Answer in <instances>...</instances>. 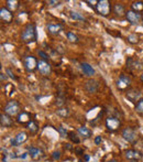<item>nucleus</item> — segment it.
Instances as JSON below:
<instances>
[{
    "instance_id": "33",
    "label": "nucleus",
    "mask_w": 143,
    "mask_h": 162,
    "mask_svg": "<svg viewBox=\"0 0 143 162\" xmlns=\"http://www.w3.org/2000/svg\"><path fill=\"white\" fill-rule=\"evenodd\" d=\"M57 131L60 132V135H61V137H66V136H68V134L69 132L66 130V129H64V128H62V127H57Z\"/></svg>"
},
{
    "instance_id": "8",
    "label": "nucleus",
    "mask_w": 143,
    "mask_h": 162,
    "mask_svg": "<svg viewBox=\"0 0 143 162\" xmlns=\"http://www.w3.org/2000/svg\"><path fill=\"white\" fill-rule=\"evenodd\" d=\"M38 71L40 72V74L43 75V76H48L52 72V66L48 61L40 60L38 63Z\"/></svg>"
},
{
    "instance_id": "18",
    "label": "nucleus",
    "mask_w": 143,
    "mask_h": 162,
    "mask_svg": "<svg viewBox=\"0 0 143 162\" xmlns=\"http://www.w3.org/2000/svg\"><path fill=\"white\" fill-rule=\"evenodd\" d=\"M85 89L88 93H96L98 91V83L95 81V80H89L87 83L85 84Z\"/></svg>"
},
{
    "instance_id": "47",
    "label": "nucleus",
    "mask_w": 143,
    "mask_h": 162,
    "mask_svg": "<svg viewBox=\"0 0 143 162\" xmlns=\"http://www.w3.org/2000/svg\"><path fill=\"white\" fill-rule=\"evenodd\" d=\"M78 162H85V161H83V160H79V161Z\"/></svg>"
},
{
    "instance_id": "10",
    "label": "nucleus",
    "mask_w": 143,
    "mask_h": 162,
    "mask_svg": "<svg viewBox=\"0 0 143 162\" xmlns=\"http://www.w3.org/2000/svg\"><path fill=\"white\" fill-rule=\"evenodd\" d=\"M28 140V134L25 131H20L17 134L14 138L11 139V145L12 146H20Z\"/></svg>"
},
{
    "instance_id": "25",
    "label": "nucleus",
    "mask_w": 143,
    "mask_h": 162,
    "mask_svg": "<svg viewBox=\"0 0 143 162\" xmlns=\"http://www.w3.org/2000/svg\"><path fill=\"white\" fill-rule=\"evenodd\" d=\"M6 4H7V8L11 11V12L14 10H17L18 8H19V2L16 1V0H7Z\"/></svg>"
},
{
    "instance_id": "41",
    "label": "nucleus",
    "mask_w": 143,
    "mask_h": 162,
    "mask_svg": "<svg viewBox=\"0 0 143 162\" xmlns=\"http://www.w3.org/2000/svg\"><path fill=\"white\" fill-rule=\"evenodd\" d=\"M89 159H90V158H89L88 154H85V155H84V161H86V162L89 161Z\"/></svg>"
},
{
    "instance_id": "23",
    "label": "nucleus",
    "mask_w": 143,
    "mask_h": 162,
    "mask_svg": "<svg viewBox=\"0 0 143 162\" xmlns=\"http://www.w3.org/2000/svg\"><path fill=\"white\" fill-rule=\"evenodd\" d=\"M131 10L136 11V12H142L143 11V1H134L131 4Z\"/></svg>"
},
{
    "instance_id": "13",
    "label": "nucleus",
    "mask_w": 143,
    "mask_h": 162,
    "mask_svg": "<svg viewBox=\"0 0 143 162\" xmlns=\"http://www.w3.org/2000/svg\"><path fill=\"white\" fill-rule=\"evenodd\" d=\"M0 18H1V20H2V21L7 22V23H9V22H11V21H12V19H13V16H12L11 11L9 10L8 8L2 7L1 9H0Z\"/></svg>"
},
{
    "instance_id": "21",
    "label": "nucleus",
    "mask_w": 143,
    "mask_h": 162,
    "mask_svg": "<svg viewBox=\"0 0 143 162\" xmlns=\"http://www.w3.org/2000/svg\"><path fill=\"white\" fill-rule=\"evenodd\" d=\"M77 132H78L79 135L82 136V137H84V138H90L92 135V131L90 130L89 128H87V127H85V126H83V127H79L78 129H77Z\"/></svg>"
},
{
    "instance_id": "30",
    "label": "nucleus",
    "mask_w": 143,
    "mask_h": 162,
    "mask_svg": "<svg viewBox=\"0 0 143 162\" xmlns=\"http://www.w3.org/2000/svg\"><path fill=\"white\" fill-rule=\"evenodd\" d=\"M58 116H61V117H66V116L69 115V110H68L67 108H60L57 112H56Z\"/></svg>"
},
{
    "instance_id": "26",
    "label": "nucleus",
    "mask_w": 143,
    "mask_h": 162,
    "mask_svg": "<svg viewBox=\"0 0 143 162\" xmlns=\"http://www.w3.org/2000/svg\"><path fill=\"white\" fill-rule=\"evenodd\" d=\"M27 128L30 130L31 134H35V132H38L39 130V126L34 120H30V122L27 124Z\"/></svg>"
},
{
    "instance_id": "36",
    "label": "nucleus",
    "mask_w": 143,
    "mask_h": 162,
    "mask_svg": "<svg viewBox=\"0 0 143 162\" xmlns=\"http://www.w3.org/2000/svg\"><path fill=\"white\" fill-rule=\"evenodd\" d=\"M55 104L57 105V106H63V104H64V97H60L56 99V103Z\"/></svg>"
},
{
    "instance_id": "31",
    "label": "nucleus",
    "mask_w": 143,
    "mask_h": 162,
    "mask_svg": "<svg viewBox=\"0 0 143 162\" xmlns=\"http://www.w3.org/2000/svg\"><path fill=\"white\" fill-rule=\"evenodd\" d=\"M138 40H139V38H138L136 34H130L129 37H128V41H129L131 44L138 43Z\"/></svg>"
},
{
    "instance_id": "24",
    "label": "nucleus",
    "mask_w": 143,
    "mask_h": 162,
    "mask_svg": "<svg viewBox=\"0 0 143 162\" xmlns=\"http://www.w3.org/2000/svg\"><path fill=\"white\" fill-rule=\"evenodd\" d=\"M69 17H71L73 20H75V21H85V18H84V16H82L79 12H77V11H74V10L69 11Z\"/></svg>"
},
{
    "instance_id": "37",
    "label": "nucleus",
    "mask_w": 143,
    "mask_h": 162,
    "mask_svg": "<svg viewBox=\"0 0 143 162\" xmlns=\"http://www.w3.org/2000/svg\"><path fill=\"white\" fill-rule=\"evenodd\" d=\"M101 137H100V136H98V137H96L95 138V143L96 145H99V143H101Z\"/></svg>"
},
{
    "instance_id": "22",
    "label": "nucleus",
    "mask_w": 143,
    "mask_h": 162,
    "mask_svg": "<svg viewBox=\"0 0 143 162\" xmlns=\"http://www.w3.org/2000/svg\"><path fill=\"white\" fill-rule=\"evenodd\" d=\"M29 122H30V117H29V114H28V112H22L18 115V122H20V124H25V125H27Z\"/></svg>"
},
{
    "instance_id": "32",
    "label": "nucleus",
    "mask_w": 143,
    "mask_h": 162,
    "mask_svg": "<svg viewBox=\"0 0 143 162\" xmlns=\"http://www.w3.org/2000/svg\"><path fill=\"white\" fill-rule=\"evenodd\" d=\"M38 54H39V56H40V58H42V60H44V61H48V53H46V52L40 50L38 52Z\"/></svg>"
},
{
    "instance_id": "2",
    "label": "nucleus",
    "mask_w": 143,
    "mask_h": 162,
    "mask_svg": "<svg viewBox=\"0 0 143 162\" xmlns=\"http://www.w3.org/2000/svg\"><path fill=\"white\" fill-rule=\"evenodd\" d=\"M111 4L108 0H98L97 4H95V10L97 11V14H99L100 16L107 17L109 16L111 12Z\"/></svg>"
},
{
    "instance_id": "40",
    "label": "nucleus",
    "mask_w": 143,
    "mask_h": 162,
    "mask_svg": "<svg viewBox=\"0 0 143 162\" xmlns=\"http://www.w3.org/2000/svg\"><path fill=\"white\" fill-rule=\"evenodd\" d=\"M0 77H1V81H7L8 76H7V74H4V73H1V74H0Z\"/></svg>"
},
{
    "instance_id": "28",
    "label": "nucleus",
    "mask_w": 143,
    "mask_h": 162,
    "mask_svg": "<svg viewBox=\"0 0 143 162\" xmlns=\"http://www.w3.org/2000/svg\"><path fill=\"white\" fill-rule=\"evenodd\" d=\"M68 138L71 139V141L74 142V143H79V142H80L79 138L77 137V135H76L74 131H69V134H68Z\"/></svg>"
},
{
    "instance_id": "46",
    "label": "nucleus",
    "mask_w": 143,
    "mask_h": 162,
    "mask_svg": "<svg viewBox=\"0 0 143 162\" xmlns=\"http://www.w3.org/2000/svg\"><path fill=\"white\" fill-rule=\"evenodd\" d=\"M128 162H138V161H136V160H131V161H128Z\"/></svg>"
},
{
    "instance_id": "16",
    "label": "nucleus",
    "mask_w": 143,
    "mask_h": 162,
    "mask_svg": "<svg viewBox=\"0 0 143 162\" xmlns=\"http://www.w3.org/2000/svg\"><path fill=\"white\" fill-rule=\"evenodd\" d=\"M28 151H29V155L31 157V159H33V160H38L43 155V151L41 149L35 148V147H30L28 149Z\"/></svg>"
},
{
    "instance_id": "6",
    "label": "nucleus",
    "mask_w": 143,
    "mask_h": 162,
    "mask_svg": "<svg viewBox=\"0 0 143 162\" xmlns=\"http://www.w3.org/2000/svg\"><path fill=\"white\" fill-rule=\"evenodd\" d=\"M121 135H122L123 139H124L126 141L131 142V143L136 142V137H138V136H136V130H134L133 128H131V127H126V128H123Z\"/></svg>"
},
{
    "instance_id": "11",
    "label": "nucleus",
    "mask_w": 143,
    "mask_h": 162,
    "mask_svg": "<svg viewBox=\"0 0 143 162\" xmlns=\"http://www.w3.org/2000/svg\"><path fill=\"white\" fill-rule=\"evenodd\" d=\"M124 155H126V158L128 159V160H136V161H138L139 159L142 158V154H141V152L138 151V150H134V149H128V150H126V152H124Z\"/></svg>"
},
{
    "instance_id": "4",
    "label": "nucleus",
    "mask_w": 143,
    "mask_h": 162,
    "mask_svg": "<svg viewBox=\"0 0 143 162\" xmlns=\"http://www.w3.org/2000/svg\"><path fill=\"white\" fill-rule=\"evenodd\" d=\"M38 63L39 61H36V58L33 55H27L23 58L24 68L28 72H34L35 70H38Z\"/></svg>"
},
{
    "instance_id": "44",
    "label": "nucleus",
    "mask_w": 143,
    "mask_h": 162,
    "mask_svg": "<svg viewBox=\"0 0 143 162\" xmlns=\"http://www.w3.org/2000/svg\"><path fill=\"white\" fill-rule=\"evenodd\" d=\"M108 162H118V161H117L116 159H111V160H109Z\"/></svg>"
},
{
    "instance_id": "15",
    "label": "nucleus",
    "mask_w": 143,
    "mask_h": 162,
    "mask_svg": "<svg viewBox=\"0 0 143 162\" xmlns=\"http://www.w3.org/2000/svg\"><path fill=\"white\" fill-rule=\"evenodd\" d=\"M12 124H13V122H12V119L9 115H7V114H1L0 115V125H1V127L9 128V127L12 126Z\"/></svg>"
},
{
    "instance_id": "9",
    "label": "nucleus",
    "mask_w": 143,
    "mask_h": 162,
    "mask_svg": "<svg viewBox=\"0 0 143 162\" xmlns=\"http://www.w3.org/2000/svg\"><path fill=\"white\" fill-rule=\"evenodd\" d=\"M121 126V122L116 117H108L106 119V127L110 131H116Z\"/></svg>"
},
{
    "instance_id": "35",
    "label": "nucleus",
    "mask_w": 143,
    "mask_h": 162,
    "mask_svg": "<svg viewBox=\"0 0 143 162\" xmlns=\"http://www.w3.org/2000/svg\"><path fill=\"white\" fill-rule=\"evenodd\" d=\"M52 157H53V159H54V160H60V159H61V152H60V151H54L53 153H52Z\"/></svg>"
},
{
    "instance_id": "17",
    "label": "nucleus",
    "mask_w": 143,
    "mask_h": 162,
    "mask_svg": "<svg viewBox=\"0 0 143 162\" xmlns=\"http://www.w3.org/2000/svg\"><path fill=\"white\" fill-rule=\"evenodd\" d=\"M80 68H82V71L83 73L86 75V76H94L95 75V70H94V68H92V65L89 64V63H82L80 64Z\"/></svg>"
},
{
    "instance_id": "20",
    "label": "nucleus",
    "mask_w": 143,
    "mask_h": 162,
    "mask_svg": "<svg viewBox=\"0 0 143 162\" xmlns=\"http://www.w3.org/2000/svg\"><path fill=\"white\" fill-rule=\"evenodd\" d=\"M126 12L127 11L122 4H116L113 6V14H116L117 17H122L123 14H126Z\"/></svg>"
},
{
    "instance_id": "12",
    "label": "nucleus",
    "mask_w": 143,
    "mask_h": 162,
    "mask_svg": "<svg viewBox=\"0 0 143 162\" xmlns=\"http://www.w3.org/2000/svg\"><path fill=\"white\" fill-rule=\"evenodd\" d=\"M46 30L52 35H57L61 31H63V26L61 23H48L46 26Z\"/></svg>"
},
{
    "instance_id": "34",
    "label": "nucleus",
    "mask_w": 143,
    "mask_h": 162,
    "mask_svg": "<svg viewBox=\"0 0 143 162\" xmlns=\"http://www.w3.org/2000/svg\"><path fill=\"white\" fill-rule=\"evenodd\" d=\"M6 73H7V75H9V77L10 78H12V80H14V81L17 80V76L13 74V72L11 71L10 68H7V70H6Z\"/></svg>"
},
{
    "instance_id": "5",
    "label": "nucleus",
    "mask_w": 143,
    "mask_h": 162,
    "mask_svg": "<svg viewBox=\"0 0 143 162\" xmlns=\"http://www.w3.org/2000/svg\"><path fill=\"white\" fill-rule=\"evenodd\" d=\"M131 83H132V81H131L130 76L126 74H121L119 78L117 80V87L120 91H126L127 88H129L131 86Z\"/></svg>"
},
{
    "instance_id": "29",
    "label": "nucleus",
    "mask_w": 143,
    "mask_h": 162,
    "mask_svg": "<svg viewBox=\"0 0 143 162\" xmlns=\"http://www.w3.org/2000/svg\"><path fill=\"white\" fill-rule=\"evenodd\" d=\"M136 112H139V114H141V115H143V97L140 99L138 103H136Z\"/></svg>"
},
{
    "instance_id": "45",
    "label": "nucleus",
    "mask_w": 143,
    "mask_h": 162,
    "mask_svg": "<svg viewBox=\"0 0 143 162\" xmlns=\"http://www.w3.org/2000/svg\"><path fill=\"white\" fill-rule=\"evenodd\" d=\"M141 81L143 82V73H142V75H141Z\"/></svg>"
},
{
    "instance_id": "1",
    "label": "nucleus",
    "mask_w": 143,
    "mask_h": 162,
    "mask_svg": "<svg viewBox=\"0 0 143 162\" xmlns=\"http://www.w3.org/2000/svg\"><path fill=\"white\" fill-rule=\"evenodd\" d=\"M38 39V33H36V28L34 23H28L25 28L23 29L22 33H21V40L24 43H32L35 42Z\"/></svg>"
},
{
    "instance_id": "3",
    "label": "nucleus",
    "mask_w": 143,
    "mask_h": 162,
    "mask_svg": "<svg viewBox=\"0 0 143 162\" xmlns=\"http://www.w3.org/2000/svg\"><path fill=\"white\" fill-rule=\"evenodd\" d=\"M4 114L9 115L10 117L12 116H17L20 114V105L17 100H10L8 101L6 106H4Z\"/></svg>"
},
{
    "instance_id": "19",
    "label": "nucleus",
    "mask_w": 143,
    "mask_h": 162,
    "mask_svg": "<svg viewBox=\"0 0 143 162\" xmlns=\"http://www.w3.org/2000/svg\"><path fill=\"white\" fill-rule=\"evenodd\" d=\"M127 68L132 70V71H134V70L138 71V70H141V68H142V64L138 61H134L132 58H129L127 60Z\"/></svg>"
},
{
    "instance_id": "39",
    "label": "nucleus",
    "mask_w": 143,
    "mask_h": 162,
    "mask_svg": "<svg viewBox=\"0 0 143 162\" xmlns=\"http://www.w3.org/2000/svg\"><path fill=\"white\" fill-rule=\"evenodd\" d=\"M75 152L78 155H80V154H83V153H84V150H83V149H80V148H75Z\"/></svg>"
},
{
    "instance_id": "7",
    "label": "nucleus",
    "mask_w": 143,
    "mask_h": 162,
    "mask_svg": "<svg viewBox=\"0 0 143 162\" xmlns=\"http://www.w3.org/2000/svg\"><path fill=\"white\" fill-rule=\"evenodd\" d=\"M126 18L130 24L136 26V24H139V22L141 21L142 16H141V14H139V12H136V11H133V10H128L126 12Z\"/></svg>"
},
{
    "instance_id": "48",
    "label": "nucleus",
    "mask_w": 143,
    "mask_h": 162,
    "mask_svg": "<svg viewBox=\"0 0 143 162\" xmlns=\"http://www.w3.org/2000/svg\"><path fill=\"white\" fill-rule=\"evenodd\" d=\"M142 20H143V16H142Z\"/></svg>"
},
{
    "instance_id": "14",
    "label": "nucleus",
    "mask_w": 143,
    "mask_h": 162,
    "mask_svg": "<svg viewBox=\"0 0 143 162\" xmlns=\"http://www.w3.org/2000/svg\"><path fill=\"white\" fill-rule=\"evenodd\" d=\"M126 96L130 101L136 103V101H139L141 99V92L136 91V89H131V91L127 92Z\"/></svg>"
},
{
    "instance_id": "27",
    "label": "nucleus",
    "mask_w": 143,
    "mask_h": 162,
    "mask_svg": "<svg viewBox=\"0 0 143 162\" xmlns=\"http://www.w3.org/2000/svg\"><path fill=\"white\" fill-rule=\"evenodd\" d=\"M66 37H67V40L69 41V42H73V43H77V42L79 41L78 37H77L74 32H71V31L66 33Z\"/></svg>"
},
{
    "instance_id": "38",
    "label": "nucleus",
    "mask_w": 143,
    "mask_h": 162,
    "mask_svg": "<svg viewBox=\"0 0 143 162\" xmlns=\"http://www.w3.org/2000/svg\"><path fill=\"white\" fill-rule=\"evenodd\" d=\"M48 4L51 6H56V4H60V1H56V0H50Z\"/></svg>"
},
{
    "instance_id": "43",
    "label": "nucleus",
    "mask_w": 143,
    "mask_h": 162,
    "mask_svg": "<svg viewBox=\"0 0 143 162\" xmlns=\"http://www.w3.org/2000/svg\"><path fill=\"white\" fill-rule=\"evenodd\" d=\"M28 154H29V153H23L22 155H20V158H21V159H25V158L28 157Z\"/></svg>"
},
{
    "instance_id": "42",
    "label": "nucleus",
    "mask_w": 143,
    "mask_h": 162,
    "mask_svg": "<svg viewBox=\"0 0 143 162\" xmlns=\"http://www.w3.org/2000/svg\"><path fill=\"white\" fill-rule=\"evenodd\" d=\"M65 149H68V150H72V145H69V143H67V145H65Z\"/></svg>"
}]
</instances>
